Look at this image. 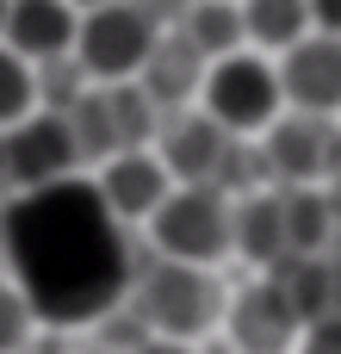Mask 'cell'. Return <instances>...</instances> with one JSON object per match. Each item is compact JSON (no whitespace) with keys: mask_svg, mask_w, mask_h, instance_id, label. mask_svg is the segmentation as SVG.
<instances>
[{"mask_svg":"<svg viewBox=\"0 0 341 354\" xmlns=\"http://www.w3.org/2000/svg\"><path fill=\"white\" fill-rule=\"evenodd\" d=\"M31 93H37V112L68 118V112L93 93V81L81 75V62H75V56H56V62H37V68H31Z\"/></svg>","mask_w":341,"mask_h":354,"instance_id":"obj_19","label":"cell"},{"mask_svg":"<svg viewBox=\"0 0 341 354\" xmlns=\"http://www.w3.org/2000/svg\"><path fill=\"white\" fill-rule=\"evenodd\" d=\"M230 255H242L261 274L292 255L286 249V199H280V187L249 193V199H230Z\"/></svg>","mask_w":341,"mask_h":354,"instance_id":"obj_14","label":"cell"},{"mask_svg":"<svg viewBox=\"0 0 341 354\" xmlns=\"http://www.w3.org/2000/svg\"><path fill=\"white\" fill-rule=\"evenodd\" d=\"M273 75H280V100L292 112H304V118H335L341 112V37L311 31L304 44H292L273 62Z\"/></svg>","mask_w":341,"mask_h":354,"instance_id":"obj_11","label":"cell"},{"mask_svg":"<svg viewBox=\"0 0 341 354\" xmlns=\"http://www.w3.org/2000/svg\"><path fill=\"white\" fill-rule=\"evenodd\" d=\"M37 336V311L25 305V292L0 274V354H25Z\"/></svg>","mask_w":341,"mask_h":354,"instance_id":"obj_21","label":"cell"},{"mask_svg":"<svg viewBox=\"0 0 341 354\" xmlns=\"http://www.w3.org/2000/svg\"><path fill=\"white\" fill-rule=\"evenodd\" d=\"M304 12L317 37H341V0H304Z\"/></svg>","mask_w":341,"mask_h":354,"instance_id":"obj_23","label":"cell"},{"mask_svg":"<svg viewBox=\"0 0 341 354\" xmlns=\"http://www.w3.org/2000/svg\"><path fill=\"white\" fill-rule=\"evenodd\" d=\"M174 37H186L205 68L224 62V56H236V50H249V44H242V6H236V0H193V6L180 12Z\"/></svg>","mask_w":341,"mask_h":354,"instance_id":"obj_16","label":"cell"},{"mask_svg":"<svg viewBox=\"0 0 341 354\" xmlns=\"http://www.w3.org/2000/svg\"><path fill=\"white\" fill-rule=\"evenodd\" d=\"M0 168H6V199L75 180V174H81V149H75V137H68V118L31 112V118H19L12 131H0Z\"/></svg>","mask_w":341,"mask_h":354,"instance_id":"obj_6","label":"cell"},{"mask_svg":"<svg viewBox=\"0 0 341 354\" xmlns=\"http://www.w3.org/2000/svg\"><path fill=\"white\" fill-rule=\"evenodd\" d=\"M6 6H12V0H0V31H6Z\"/></svg>","mask_w":341,"mask_h":354,"instance_id":"obj_31","label":"cell"},{"mask_svg":"<svg viewBox=\"0 0 341 354\" xmlns=\"http://www.w3.org/2000/svg\"><path fill=\"white\" fill-rule=\"evenodd\" d=\"M298 354H341V317H323L298 336Z\"/></svg>","mask_w":341,"mask_h":354,"instance_id":"obj_22","label":"cell"},{"mask_svg":"<svg viewBox=\"0 0 341 354\" xmlns=\"http://www.w3.org/2000/svg\"><path fill=\"white\" fill-rule=\"evenodd\" d=\"M298 336H304L298 317L286 311V299L261 274L230 292V305H224V342L236 354H298Z\"/></svg>","mask_w":341,"mask_h":354,"instance_id":"obj_10","label":"cell"},{"mask_svg":"<svg viewBox=\"0 0 341 354\" xmlns=\"http://www.w3.org/2000/svg\"><path fill=\"white\" fill-rule=\"evenodd\" d=\"M130 6H137V12H149L162 31H174V25H180V12H186L193 0H130Z\"/></svg>","mask_w":341,"mask_h":354,"instance_id":"obj_24","label":"cell"},{"mask_svg":"<svg viewBox=\"0 0 341 354\" xmlns=\"http://www.w3.org/2000/svg\"><path fill=\"white\" fill-rule=\"evenodd\" d=\"M162 25L149 12H137L130 0H112L99 12H81V31H75V62L93 87H124L143 75L149 50H155Z\"/></svg>","mask_w":341,"mask_h":354,"instance_id":"obj_5","label":"cell"},{"mask_svg":"<svg viewBox=\"0 0 341 354\" xmlns=\"http://www.w3.org/2000/svg\"><path fill=\"white\" fill-rule=\"evenodd\" d=\"M137 354H193V342H168V336H149Z\"/></svg>","mask_w":341,"mask_h":354,"instance_id":"obj_26","label":"cell"},{"mask_svg":"<svg viewBox=\"0 0 341 354\" xmlns=\"http://www.w3.org/2000/svg\"><path fill=\"white\" fill-rule=\"evenodd\" d=\"M0 199H6V168H0Z\"/></svg>","mask_w":341,"mask_h":354,"instance_id":"obj_32","label":"cell"},{"mask_svg":"<svg viewBox=\"0 0 341 354\" xmlns=\"http://www.w3.org/2000/svg\"><path fill=\"white\" fill-rule=\"evenodd\" d=\"M143 243L162 261L217 274V261H230V199L217 187H174L162 212L143 224Z\"/></svg>","mask_w":341,"mask_h":354,"instance_id":"obj_4","label":"cell"},{"mask_svg":"<svg viewBox=\"0 0 341 354\" xmlns=\"http://www.w3.org/2000/svg\"><path fill=\"white\" fill-rule=\"evenodd\" d=\"M87 180H93L99 205H106L124 230H143V224L162 212V199L174 193V180H168V168H162V156H155V149H124V156L99 162Z\"/></svg>","mask_w":341,"mask_h":354,"instance_id":"obj_7","label":"cell"},{"mask_svg":"<svg viewBox=\"0 0 341 354\" xmlns=\"http://www.w3.org/2000/svg\"><path fill=\"white\" fill-rule=\"evenodd\" d=\"M75 31H81V12L68 0H12L6 6V31L0 44L19 56V62H56V56H75Z\"/></svg>","mask_w":341,"mask_h":354,"instance_id":"obj_12","label":"cell"},{"mask_svg":"<svg viewBox=\"0 0 341 354\" xmlns=\"http://www.w3.org/2000/svg\"><path fill=\"white\" fill-rule=\"evenodd\" d=\"M199 112H205L224 137L261 143V137L273 131V118L286 112L273 62L255 56V50H236V56L211 62V68H205V87H199Z\"/></svg>","mask_w":341,"mask_h":354,"instance_id":"obj_3","label":"cell"},{"mask_svg":"<svg viewBox=\"0 0 341 354\" xmlns=\"http://www.w3.org/2000/svg\"><path fill=\"white\" fill-rule=\"evenodd\" d=\"M261 280L286 299V311L298 317V330H311V324H323V317H329V255H323V261L286 255V261H280V268H267Z\"/></svg>","mask_w":341,"mask_h":354,"instance_id":"obj_17","label":"cell"},{"mask_svg":"<svg viewBox=\"0 0 341 354\" xmlns=\"http://www.w3.org/2000/svg\"><path fill=\"white\" fill-rule=\"evenodd\" d=\"M137 87H143V100H149L162 118H168V112H186V106H199L205 62H199V50H193L186 37L162 31L155 50H149V62H143V75H137Z\"/></svg>","mask_w":341,"mask_h":354,"instance_id":"obj_13","label":"cell"},{"mask_svg":"<svg viewBox=\"0 0 341 354\" xmlns=\"http://www.w3.org/2000/svg\"><path fill=\"white\" fill-rule=\"evenodd\" d=\"M329 149H335V118H304V112H280L273 131L261 137V156H267V174H273L280 193L323 187Z\"/></svg>","mask_w":341,"mask_h":354,"instance_id":"obj_8","label":"cell"},{"mask_svg":"<svg viewBox=\"0 0 341 354\" xmlns=\"http://www.w3.org/2000/svg\"><path fill=\"white\" fill-rule=\"evenodd\" d=\"M230 143L236 137H224L199 106H186V112H168L162 118V131H155L149 149L162 156V168H168L174 187H217V168H224Z\"/></svg>","mask_w":341,"mask_h":354,"instance_id":"obj_9","label":"cell"},{"mask_svg":"<svg viewBox=\"0 0 341 354\" xmlns=\"http://www.w3.org/2000/svg\"><path fill=\"white\" fill-rule=\"evenodd\" d=\"M75 354H106V348H93V342H87V336H81V342H75Z\"/></svg>","mask_w":341,"mask_h":354,"instance_id":"obj_30","label":"cell"},{"mask_svg":"<svg viewBox=\"0 0 341 354\" xmlns=\"http://www.w3.org/2000/svg\"><path fill=\"white\" fill-rule=\"evenodd\" d=\"M130 243L87 174L6 199V280L37 311V330L87 336L130 292Z\"/></svg>","mask_w":341,"mask_h":354,"instance_id":"obj_1","label":"cell"},{"mask_svg":"<svg viewBox=\"0 0 341 354\" xmlns=\"http://www.w3.org/2000/svg\"><path fill=\"white\" fill-rule=\"evenodd\" d=\"M0 274H6V199H0Z\"/></svg>","mask_w":341,"mask_h":354,"instance_id":"obj_28","label":"cell"},{"mask_svg":"<svg viewBox=\"0 0 341 354\" xmlns=\"http://www.w3.org/2000/svg\"><path fill=\"white\" fill-rule=\"evenodd\" d=\"M236 6H242V0H236Z\"/></svg>","mask_w":341,"mask_h":354,"instance_id":"obj_33","label":"cell"},{"mask_svg":"<svg viewBox=\"0 0 341 354\" xmlns=\"http://www.w3.org/2000/svg\"><path fill=\"white\" fill-rule=\"evenodd\" d=\"M329 317H341V249L329 255Z\"/></svg>","mask_w":341,"mask_h":354,"instance_id":"obj_25","label":"cell"},{"mask_svg":"<svg viewBox=\"0 0 341 354\" xmlns=\"http://www.w3.org/2000/svg\"><path fill=\"white\" fill-rule=\"evenodd\" d=\"M193 354H236V348H230V342H224V330H217V336H205V342H193Z\"/></svg>","mask_w":341,"mask_h":354,"instance_id":"obj_27","label":"cell"},{"mask_svg":"<svg viewBox=\"0 0 341 354\" xmlns=\"http://www.w3.org/2000/svg\"><path fill=\"white\" fill-rule=\"evenodd\" d=\"M75 12H99V6H112V0H68Z\"/></svg>","mask_w":341,"mask_h":354,"instance_id":"obj_29","label":"cell"},{"mask_svg":"<svg viewBox=\"0 0 341 354\" xmlns=\"http://www.w3.org/2000/svg\"><path fill=\"white\" fill-rule=\"evenodd\" d=\"M37 112V93H31V62H19L6 44H0V131H12L19 118Z\"/></svg>","mask_w":341,"mask_h":354,"instance_id":"obj_20","label":"cell"},{"mask_svg":"<svg viewBox=\"0 0 341 354\" xmlns=\"http://www.w3.org/2000/svg\"><path fill=\"white\" fill-rule=\"evenodd\" d=\"M124 305L137 311V324L149 336H168V342H205L224 330V305H230V286L224 274L211 268H180V261H162L149 255L143 230L130 243V292Z\"/></svg>","mask_w":341,"mask_h":354,"instance_id":"obj_2","label":"cell"},{"mask_svg":"<svg viewBox=\"0 0 341 354\" xmlns=\"http://www.w3.org/2000/svg\"><path fill=\"white\" fill-rule=\"evenodd\" d=\"M280 199H286V249L304 255V261H323L341 243V205L323 187H292Z\"/></svg>","mask_w":341,"mask_h":354,"instance_id":"obj_15","label":"cell"},{"mask_svg":"<svg viewBox=\"0 0 341 354\" xmlns=\"http://www.w3.org/2000/svg\"><path fill=\"white\" fill-rule=\"evenodd\" d=\"M304 37H311L304 0H242V44H255V56H261V50L286 56V50L304 44Z\"/></svg>","mask_w":341,"mask_h":354,"instance_id":"obj_18","label":"cell"}]
</instances>
